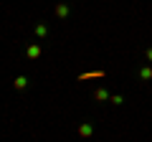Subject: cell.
<instances>
[{
	"label": "cell",
	"instance_id": "obj_1",
	"mask_svg": "<svg viewBox=\"0 0 152 142\" xmlns=\"http://www.w3.org/2000/svg\"><path fill=\"white\" fill-rule=\"evenodd\" d=\"M41 56H43V46L41 43H28L26 46V59L28 61H38Z\"/></svg>",
	"mask_w": 152,
	"mask_h": 142
},
{
	"label": "cell",
	"instance_id": "obj_2",
	"mask_svg": "<svg viewBox=\"0 0 152 142\" xmlns=\"http://www.w3.org/2000/svg\"><path fill=\"white\" fill-rule=\"evenodd\" d=\"M53 13H56V18H58V20H66V18L71 15V5H69V3H56Z\"/></svg>",
	"mask_w": 152,
	"mask_h": 142
},
{
	"label": "cell",
	"instance_id": "obj_3",
	"mask_svg": "<svg viewBox=\"0 0 152 142\" xmlns=\"http://www.w3.org/2000/svg\"><path fill=\"white\" fill-rule=\"evenodd\" d=\"M76 132H79V137H81V140H89V137H94V122H81Z\"/></svg>",
	"mask_w": 152,
	"mask_h": 142
},
{
	"label": "cell",
	"instance_id": "obj_4",
	"mask_svg": "<svg viewBox=\"0 0 152 142\" xmlns=\"http://www.w3.org/2000/svg\"><path fill=\"white\" fill-rule=\"evenodd\" d=\"M137 76H140L142 81H152V64H142L140 69H137Z\"/></svg>",
	"mask_w": 152,
	"mask_h": 142
},
{
	"label": "cell",
	"instance_id": "obj_5",
	"mask_svg": "<svg viewBox=\"0 0 152 142\" xmlns=\"http://www.w3.org/2000/svg\"><path fill=\"white\" fill-rule=\"evenodd\" d=\"M112 99V94L107 91V86H96L94 89V102H109Z\"/></svg>",
	"mask_w": 152,
	"mask_h": 142
},
{
	"label": "cell",
	"instance_id": "obj_6",
	"mask_svg": "<svg viewBox=\"0 0 152 142\" xmlns=\"http://www.w3.org/2000/svg\"><path fill=\"white\" fill-rule=\"evenodd\" d=\"M33 36H36L38 41H43L46 36H48V26H46V23H36V26H33Z\"/></svg>",
	"mask_w": 152,
	"mask_h": 142
},
{
	"label": "cell",
	"instance_id": "obj_7",
	"mask_svg": "<svg viewBox=\"0 0 152 142\" xmlns=\"http://www.w3.org/2000/svg\"><path fill=\"white\" fill-rule=\"evenodd\" d=\"M13 86L18 89V91H23V89H28V76H15V81H13Z\"/></svg>",
	"mask_w": 152,
	"mask_h": 142
},
{
	"label": "cell",
	"instance_id": "obj_8",
	"mask_svg": "<svg viewBox=\"0 0 152 142\" xmlns=\"http://www.w3.org/2000/svg\"><path fill=\"white\" fill-rule=\"evenodd\" d=\"M109 104H114V107H122V104H124V97H122V94H112Z\"/></svg>",
	"mask_w": 152,
	"mask_h": 142
},
{
	"label": "cell",
	"instance_id": "obj_9",
	"mask_svg": "<svg viewBox=\"0 0 152 142\" xmlns=\"http://www.w3.org/2000/svg\"><path fill=\"white\" fill-rule=\"evenodd\" d=\"M145 59H147V64H152V46H150V48H145Z\"/></svg>",
	"mask_w": 152,
	"mask_h": 142
}]
</instances>
